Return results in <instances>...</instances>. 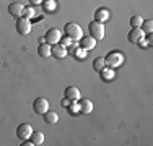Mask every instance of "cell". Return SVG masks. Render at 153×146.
<instances>
[{
	"label": "cell",
	"mask_w": 153,
	"mask_h": 146,
	"mask_svg": "<svg viewBox=\"0 0 153 146\" xmlns=\"http://www.w3.org/2000/svg\"><path fill=\"white\" fill-rule=\"evenodd\" d=\"M64 32L67 38H70L72 41H80V39L83 38V31L82 28H80L78 23H67L64 28Z\"/></svg>",
	"instance_id": "1"
},
{
	"label": "cell",
	"mask_w": 153,
	"mask_h": 146,
	"mask_svg": "<svg viewBox=\"0 0 153 146\" xmlns=\"http://www.w3.org/2000/svg\"><path fill=\"white\" fill-rule=\"evenodd\" d=\"M104 58H106L108 67H111V68H117L119 65H122V62H124V55L121 54V50H111Z\"/></svg>",
	"instance_id": "2"
},
{
	"label": "cell",
	"mask_w": 153,
	"mask_h": 146,
	"mask_svg": "<svg viewBox=\"0 0 153 146\" xmlns=\"http://www.w3.org/2000/svg\"><path fill=\"white\" fill-rule=\"evenodd\" d=\"M90 36H91L93 39H96V41H101V39H104V23H98V21H91L90 23Z\"/></svg>",
	"instance_id": "3"
},
{
	"label": "cell",
	"mask_w": 153,
	"mask_h": 146,
	"mask_svg": "<svg viewBox=\"0 0 153 146\" xmlns=\"http://www.w3.org/2000/svg\"><path fill=\"white\" fill-rule=\"evenodd\" d=\"M42 39H44V42L51 44V46H52V44H57V42H60V39H62V31L57 28H49Z\"/></svg>",
	"instance_id": "4"
},
{
	"label": "cell",
	"mask_w": 153,
	"mask_h": 146,
	"mask_svg": "<svg viewBox=\"0 0 153 146\" xmlns=\"http://www.w3.org/2000/svg\"><path fill=\"white\" fill-rule=\"evenodd\" d=\"M31 20H28V18H25V16H20L16 20V31L20 32L21 36H26V34H30L31 32Z\"/></svg>",
	"instance_id": "5"
},
{
	"label": "cell",
	"mask_w": 153,
	"mask_h": 146,
	"mask_svg": "<svg viewBox=\"0 0 153 146\" xmlns=\"http://www.w3.org/2000/svg\"><path fill=\"white\" fill-rule=\"evenodd\" d=\"M33 109L38 115H44L49 111V102H47L46 97H36L34 102H33Z\"/></svg>",
	"instance_id": "6"
},
{
	"label": "cell",
	"mask_w": 153,
	"mask_h": 146,
	"mask_svg": "<svg viewBox=\"0 0 153 146\" xmlns=\"http://www.w3.org/2000/svg\"><path fill=\"white\" fill-rule=\"evenodd\" d=\"M31 133H33V127L30 125V123H21V125H18V128H16V136L20 138L21 141L30 140Z\"/></svg>",
	"instance_id": "7"
},
{
	"label": "cell",
	"mask_w": 153,
	"mask_h": 146,
	"mask_svg": "<svg viewBox=\"0 0 153 146\" xmlns=\"http://www.w3.org/2000/svg\"><path fill=\"white\" fill-rule=\"evenodd\" d=\"M51 55H54L56 58H64L67 55V47H64L60 42L52 44V46H51Z\"/></svg>",
	"instance_id": "8"
},
{
	"label": "cell",
	"mask_w": 153,
	"mask_h": 146,
	"mask_svg": "<svg viewBox=\"0 0 153 146\" xmlns=\"http://www.w3.org/2000/svg\"><path fill=\"white\" fill-rule=\"evenodd\" d=\"M23 3H20V2H13V3H10L8 5V13L12 15V16H15V18H20V16H23Z\"/></svg>",
	"instance_id": "9"
},
{
	"label": "cell",
	"mask_w": 153,
	"mask_h": 146,
	"mask_svg": "<svg viewBox=\"0 0 153 146\" xmlns=\"http://www.w3.org/2000/svg\"><path fill=\"white\" fill-rule=\"evenodd\" d=\"M78 44H80V47H82L83 50H93L94 47H96V39H93L91 36H88V38L83 36V38L78 41Z\"/></svg>",
	"instance_id": "10"
},
{
	"label": "cell",
	"mask_w": 153,
	"mask_h": 146,
	"mask_svg": "<svg viewBox=\"0 0 153 146\" xmlns=\"http://www.w3.org/2000/svg\"><path fill=\"white\" fill-rule=\"evenodd\" d=\"M64 96L75 102V101L80 99V89L76 86H67V88H65V91H64Z\"/></svg>",
	"instance_id": "11"
},
{
	"label": "cell",
	"mask_w": 153,
	"mask_h": 146,
	"mask_svg": "<svg viewBox=\"0 0 153 146\" xmlns=\"http://www.w3.org/2000/svg\"><path fill=\"white\" fill-rule=\"evenodd\" d=\"M143 36H145V32L142 31L140 28H132V29L129 31V36H127V38H129L130 42L137 44L138 41H140V39H143Z\"/></svg>",
	"instance_id": "12"
},
{
	"label": "cell",
	"mask_w": 153,
	"mask_h": 146,
	"mask_svg": "<svg viewBox=\"0 0 153 146\" xmlns=\"http://www.w3.org/2000/svg\"><path fill=\"white\" fill-rule=\"evenodd\" d=\"M78 107L82 114H90L93 111V102L90 99H78Z\"/></svg>",
	"instance_id": "13"
},
{
	"label": "cell",
	"mask_w": 153,
	"mask_h": 146,
	"mask_svg": "<svg viewBox=\"0 0 153 146\" xmlns=\"http://www.w3.org/2000/svg\"><path fill=\"white\" fill-rule=\"evenodd\" d=\"M109 20V10L108 8H98L96 13H94V21L98 23H104V21Z\"/></svg>",
	"instance_id": "14"
},
{
	"label": "cell",
	"mask_w": 153,
	"mask_h": 146,
	"mask_svg": "<svg viewBox=\"0 0 153 146\" xmlns=\"http://www.w3.org/2000/svg\"><path fill=\"white\" fill-rule=\"evenodd\" d=\"M30 138H31V141L34 146H41L44 143V133H42V131H33Z\"/></svg>",
	"instance_id": "15"
},
{
	"label": "cell",
	"mask_w": 153,
	"mask_h": 146,
	"mask_svg": "<svg viewBox=\"0 0 153 146\" xmlns=\"http://www.w3.org/2000/svg\"><path fill=\"white\" fill-rule=\"evenodd\" d=\"M106 67H108V63H106V58L104 57H96L93 60V68L96 72H101L103 68H106Z\"/></svg>",
	"instance_id": "16"
},
{
	"label": "cell",
	"mask_w": 153,
	"mask_h": 146,
	"mask_svg": "<svg viewBox=\"0 0 153 146\" xmlns=\"http://www.w3.org/2000/svg\"><path fill=\"white\" fill-rule=\"evenodd\" d=\"M38 52H39V55H41V57H49L51 55V44L41 42L38 46Z\"/></svg>",
	"instance_id": "17"
},
{
	"label": "cell",
	"mask_w": 153,
	"mask_h": 146,
	"mask_svg": "<svg viewBox=\"0 0 153 146\" xmlns=\"http://www.w3.org/2000/svg\"><path fill=\"white\" fill-rule=\"evenodd\" d=\"M44 122L46 123H57V122H59V115H57V112L47 111L44 114Z\"/></svg>",
	"instance_id": "18"
},
{
	"label": "cell",
	"mask_w": 153,
	"mask_h": 146,
	"mask_svg": "<svg viewBox=\"0 0 153 146\" xmlns=\"http://www.w3.org/2000/svg\"><path fill=\"white\" fill-rule=\"evenodd\" d=\"M140 29L143 32H147V34H152V31H153V21L152 20H143V21H142V24H140Z\"/></svg>",
	"instance_id": "19"
},
{
	"label": "cell",
	"mask_w": 153,
	"mask_h": 146,
	"mask_svg": "<svg viewBox=\"0 0 153 146\" xmlns=\"http://www.w3.org/2000/svg\"><path fill=\"white\" fill-rule=\"evenodd\" d=\"M142 21H143V18H142L140 15H134V16L130 18V26L132 28H140Z\"/></svg>",
	"instance_id": "20"
},
{
	"label": "cell",
	"mask_w": 153,
	"mask_h": 146,
	"mask_svg": "<svg viewBox=\"0 0 153 146\" xmlns=\"http://www.w3.org/2000/svg\"><path fill=\"white\" fill-rule=\"evenodd\" d=\"M100 73H101V76H103V80H106V81H109V80L114 78V72L109 70L108 67H106V68H103V70H101Z\"/></svg>",
	"instance_id": "21"
},
{
	"label": "cell",
	"mask_w": 153,
	"mask_h": 146,
	"mask_svg": "<svg viewBox=\"0 0 153 146\" xmlns=\"http://www.w3.org/2000/svg\"><path fill=\"white\" fill-rule=\"evenodd\" d=\"M23 16L28 18V20H31V18L34 16V8H33V5L31 7H25L23 8Z\"/></svg>",
	"instance_id": "22"
},
{
	"label": "cell",
	"mask_w": 153,
	"mask_h": 146,
	"mask_svg": "<svg viewBox=\"0 0 153 146\" xmlns=\"http://www.w3.org/2000/svg\"><path fill=\"white\" fill-rule=\"evenodd\" d=\"M74 55H75V58H85V50L82 49V47H80V49H75L74 50Z\"/></svg>",
	"instance_id": "23"
},
{
	"label": "cell",
	"mask_w": 153,
	"mask_h": 146,
	"mask_svg": "<svg viewBox=\"0 0 153 146\" xmlns=\"http://www.w3.org/2000/svg\"><path fill=\"white\" fill-rule=\"evenodd\" d=\"M72 42H74V41H72L70 38H67V36H65L64 39H60V44H62V46H64V47H68V46H70Z\"/></svg>",
	"instance_id": "24"
},
{
	"label": "cell",
	"mask_w": 153,
	"mask_h": 146,
	"mask_svg": "<svg viewBox=\"0 0 153 146\" xmlns=\"http://www.w3.org/2000/svg\"><path fill=\"white\" fill-rule=\"evenodd\" d=\"M72 102H74V101H70L68 97H65V96H64V99H62L60 104H62V107H70V104H72Z\"/></svg>",
	"instance_id": "25"
},
{
	"label": "cell",
	"mask_w": 153,
	"mask_h": 146,
	"mask_svg": "<svg viewBox=\"0 0 153 146\" xmlns=\"http://www.w3.org/2000/svg\"><path fill=\"white\" fill-rule=\"evenodd\" d=\"M56 8V3H54V0H51L49 3H46V10H54Z\"/></svg>",
	"instance_id": "26"
},
{
	"label": "cell",
	"mask_w": 153,
	"mask_h": 146,
	"mask_svg": "<svg viewBox=\"0 0 153 146\" xmlns=\"http://www.w3.org/2000/svg\"><path fill=\"white\" fill-rule=\"evenodd\" d=\"M30 3L33 7L34 5H42V3H44V0H30Z\"/></svg>",
	"instance_id": "27"
}]
</instances>
